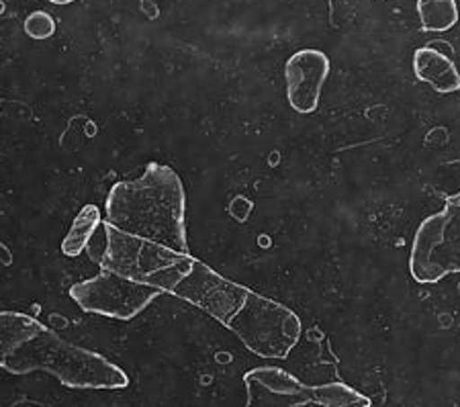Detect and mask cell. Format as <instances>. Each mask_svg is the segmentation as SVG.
<instances>
[{
	"mask_svg": "<svg viewBox=\"0 0 460 407\" xmlns=\"http://www.w3.org/2000/svg\"><path fill=\"white\" fill-rule=\"evenodd\" d=\"M248 293V287L221 277L217 270H213L209 264L201 261H195L187 279L181 280V285L172 291L174 297L201 309L203 314L211 315L224 328L240 312Z\"/></svg>",
	"mask_w": 460,
	"mask_h": 407,
	"instance_id": "52a82bcc",
	"label": "cell"
},
{
	"mask_svg": "<svg viewBox=\"0 0 460 407\" xmlns=\"http://www.w3.org/2000/svg\"><path fill=\"white\" fill-rule=\"evenodd\" d=\"M246 407H305L311 387L285 368L256 367L243 375Z\"/></svg>",
	"mask_w": 460,
	"mask_h": 407,
	"instance_id": "9c48e42d",
	"label": "cell"
},
{
	"mask_svg": "<svg viewBox=\"0 0 460 407\" xmlns=\"http://www.w3.org/2000/svg\"><path fill=\"white\" fill-rule=\"evenodd\" d=\"M410 275L420 285H436L460 275V192L415 229L410 250Z\"/></svg>",
	"mask_w": 460,
	"mask_h": 407,
	"instance_id": "5b68a950",
	"label": "cell"
},
{
	"mask_svg": "<svg viewBox=\"0 0 460 407\" xmlns=\"http://www.w3.org/2000/svg\"><path fill=\"white\" fill-rule=\"evenodd\" d=\"M102 217H101V209L96 205H84L83 211L78 213L76 219L72 221L70 232L66 234V238L62 242V252L64 256L68 258H76L83 254V252L88 248L93 235L96 234V229L101 227Z\"/></svg>",
	"mask_w": 460,
	"mask_h": 407,
	"instance_id": "8fae6325",
	"label": "cell"
},
{
	"mask_svg": "<svg viewBox=\"0 0 460 407\" xmlns=\"http://www.w3.org/2000/svg\"><path fill=\"white\" fill-rule=\"evenodd\" d=\"M49 3H51V4H59V6H62V4H72V3H76V0H49Z\"/></svg>",
	"mask_w": 460,
	"mask_h": 407,
	"instance_id": "2e32d148",
	"label": "cell"
},
{
	"mask_svg": "<svg viewBox=\"0 0 460 407\" xmlns=\"http://www.w3.org/2000/svg\"><path fill=\"white\" fill-rule=\"evenodd\" d=\"M13 407H43V405H40V403H35V402H21V403H17V405H13Z\"/></svg>",
	"mask_w": 460,
	"mask_h": 407,
	"instance_id": "9a60e30c",
	"label": "cell"
},
{
	"mask_svg": "<svg viewBox=\"0 0 460 407\" xmlns=\"http://www.w3.org/2000/svg\"><path fill=\"white\" fill-rule=\"evenodd\" d=\"M23 29L31 40H49V37L56 33V19L51 17L48 11H33L25 19Z\"/></svg>",
	"mask_w": 460,
	"mask_h": 407,
	"instance_id": "5bb4252c",
	"label": "cell"
},
{
	"mask_svg": "<svg viewBox=\"0 0 460 407\" xmlns=\"http://www.w3.org/2000/svg\"><path fill=\"white\" fill-rule=\"evenodd\" d=\"M226 328L234 332L252 354L269 360L287 358L303 334L301 317L291 307L252 288Z\"/></svg>",
	"mask_w": 460,
	"mask_h": 407,
	"instance_id": "277c9868",
	"label": "cell"
},
{
	"mask_svg": "<svg viewBox=\"0 0 460 407\" xmlns=\"http://www.w3.org/2000/svg\"><path fill=\"white\" fill-rule=\"evenodd\" d=\"M105 240L107 246L101 256L102 270L115 272L133 283L160 288L168 295H172L181 280L187 279L197 261L195 256L121 232L109 224H105Z\"/></svg>",
	"mask_w": 460,
	"mask_h": 407,
	"instance_id": "3957f363",
	"label": "cell"
},
{
	"mask_svg": "<svg viewBox=\"0 0 460 407\" xmlns=\"http://www.w3.org/2000/svg\"><path fill=\"white\" fill-rule=\"evenodd\" d=\"M105 224L139 238L190 254L187 240V192L174 168L150 162L136 181L111 187Z\"/></svg>",
	"mask_w": 460,
	"mask_h": 407,
	"instance_id": "7a4b0ae2",
	"label": "cell"
},
{
	"mask_svg": "<svg viewBox=\"0 0 460 407\" xmlns=\"http://www.w3.org/2000/svg\"><path fill=\"white\" fill-rule=\"evenodd\" d=\"M162 295L160 288L133 283L109 270L70 287V297L83 312L121 322L144 314Z\"/></svg>",
	"mask_w": 460,
	"mask_h": 407,
	"instance_id": "8992f818",
	"label": "cell"
},
{
	"mask_svg": "<svg viewBox=\"0 0 460 407\" xmlns=\"http://www.w3.org/2000/svg\"><path fill=\"white\" fill-rule=\"evenodd\" d=\"M311 403L319 407H370L373 402L346 383L333 381L311 387Z\"/></svg>",
	"mask_w": 460,
	"mask_h": 407,
	"instance_id": "4fadbf2b",
	"label": "cell"
},
{
	"mask_svg": "<svg viewBox=\"0 0 460 407\" xmlns=\"http://www.w3.org/2000/svg\"><path fill=\"white\" fill-rule=\"evenodd\" d=\"M418 17L424 31L447 33L458 23V3L456 0H418L415 4Z\"/></svg>",
	"mask_w": 460,
	"mask_h": 407,
	"instance_id": "7c38bea8",
	"label": "cell"
},
{
	"mask_svg": "<svg viewBox=\"0 0 460 407\" xmlns=\"http://www.w3.org/2000/svg\"><path fill=\"white\" fill-rule=\"evenodd\" d=\"M0 368L11 375L46 371L70 389H125L129 376L121 367L66 342L29 314L0 312Z\"/></svg>",
	"mask_w": 460,
	"mask_h": 407,
	"instance_id": "6da1fadb",
	"label": "cell"
},
{
	"mask_svg": "<svg viewBox=\"0 0 460 407\" xmlns=\"http://www.w3.org/2000/svg\"><path fill=\"white\" fill-rule=\"evenodd\" d=\"M413 74L420 83L432 86L436 93L452 94L460 91V72L452 58L432 46L413 51Z\"/></svg>",
	"mask_w": 460,
	"mask_h": 407,
	"instance_id": "30bf717a",
	"label": "cell"
},
{
	"mask_svg": "<svg viewBox=\"0 0 460 407\" xmlns=\"http://www.w3.org/2000/svg\"><path fill=\"white\" fill-rule=\"evenodd\" d=\"M332 62L322 49L305 48L295 51L285 64L287 101L295 113L311 115L319 107L323 84L328 83Z\"/></svg>",
	"mask_w": 460,
	"mask_h": 407,
	"instance_id": "ba28073f",
	"label": "cell"
}]
</instances>
